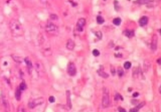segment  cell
I'll return each instance as SVG.
<instances>
[{
    "label": "cell",
    "instance_id": "1",
    "mask_svg": "<svg viewBox=\"0 0 161 112\" xmlns=\"http://www.w3.org/2000/svg\"><path fill=\"white\" fill-rule=\"evenodd\" d=\"M9 28L13 37H22L24 34V29L22 23L16 19H13L10 21Z\"/></svg>",
    "mask_w": 161,
    "mask_h": 112
},
{
    "label": "cell",
    "instance_id": "2",
    "mask_svg": "<svg viewBox=\"0 0 161 112\" xmlns=\"http://www.w3.org/2000/svg\"><path fill=\"white\" fill-rule=\"evenodd\" d=\"M45 31L49 35L55 36L59 32V28L55 24L52 22H49L45 26Z\"/></svg>",
    "mask_w": 161,
    "mask_h": 112
},
{
    "label": "cell",
    "instance_id": "3",
    "mask_svg": "<svg viewBox=\"0 0 161 112\" xmlns=\"http://www.w3.org/2000/svg\"><path fill=\"white\" fill-rule=\"evenodd\" d=\"M44 99L42 98V97H40V98H37L36 99L33 100L28 103V107H29L30 108H34L35 107H37L39 105H41L44 103Z\"/></svg>",
    "mask_w": 161,
    "mask_h": 112
},
{
    "label": "cell",
    "instance_id": "4",
    "mask_svg": "<svg viewBox=\"0 0 161 112\" xmlns=\"http://www.w3.org/2000/svg\"><path fill=\"white\" fill-rule=\"evenodd\" d=\"M67 71V73L71 77H74V76L75 75V74H76V67H75V65L74 63L70 62L68 64Z\"/></svg>",
    "mask_w": 161,
    "mask_h": 112
},
{
    "label": "cell",
    "instance_id": "5",
    "mask_svg": "<svg viewBox=\"0 0 161 112\" xmlns=\"http://www.w3.org/2000/svg\"><path fill=\"white\" fill-rule=\"evenodd\" d=\"M110 97H109L108 92H104L102 98V106L103 108H107L110 105Z\"/></svg>",
    "mask_w": 161,
    "mask_h": 112
},
{
    "label": "cell",
    "instance_id": "6",
    "mask_svg": "<svg viewBox=\"0 0 161 112\" xmlns=\"http://www.w3.org/2000/svg\"><path fill=\"white\" fill-rule=\"evenodd\" d=\"M1 100H2V103L5 109V111L6 112H9L10 111V105L9 102H8V100L6 98L5 96H2V98H1Z\"/></svg>",
    "mask_w": 161,
    "mask_h": 112
},
{
    "label": "cell",
    "instance_id": "7",
    "mask_svg": "<svg viewBox=\"0 0 161 112\" xmlns=\"http://www.w3.org/2000/svg\"><path fill=\"white\" fill-rule=\"evenodd\" d=\"M86 24V19L85 18H80L78 19L77 23V29L78 31L82 32L83 31L84 26Z\"/></svg>",
    "mask_w": 161,
    "mask_h": 112
},
{
    "label": "cell",
    "instance_id": "8",
    "mask_svg": "<svg viewBox=\"0 0 161 112\" xmlns=\"http://www.w3.org/2000/svg\"><path fill=\"white\" fill-rule=\"evenodd\" d=\"M157 43H158V38L156 34H153L152 36V43H151V48H152V51H155L157 49Z\"/></svg>",
    "mask_w": 161,
    "mask_h": 112
},
{
    "label": "cell",
    "instance_id": "9",
    "mask_svg": "<svg viewBox=\"0 0 161 112\" xmlns=\"http://www.w3.org/2000/svg\"><path fill=\"white\" fill-rule=\"evenodd\" d=\"M25 62L27 64V69H28V71L29 72V73H31L32 71V69H33V65H32V61L30 60L29 58L27 57L25 59Z\"/></svg>",
    "mask_w": 161,
    "mask_h": 112
},
{
    "label": "cell",
    "instance_id": "10",
    "mask_svg": "<svg viewBox=\"0 0 161 112\" xmlns=\"http://www.w3.org/2000/svg\"><path fill=\"white\" fill-rule=\"evenodd\" d=\"M98 73L99 75L102 77V78H107L108 77H109L108 74H107L106 73H105V71H104V68L103 67V66H100V69L98 70Z\"/></svg>",
    "mask_w": 161,
    "mask_h": 112
},
{
    "label": "cell",
    "instance_id": "11",
    "mask_svg": "<svg viewBox=\"0 0 161 112\" xmlns=\"http://www.w3.org/2000/svg\"><path fill=\"white\" fill-rule=\"evenodd\" d=\"M74 47H75V43H74V41L72 40H68L66 44L67 49L72 51V50H74Z\"/></svg>",
    "mask_w": 161,
    "mask_h": 112
},
{
    "label": "cell",
    "instance_id": "12",
    "mask_svg": "<svg viewBox=\"0 0 161 112\" xmlns=\"http://www.w3.org/2000/svg\"><path fill=\"white\" fill-rule=\"evenodd\" d=\"M148 21V17L144 16L142 17V18L139 19V21H138V23H139L140 26H145L146 24H147Z\"/></svg>",
    "mask_w": 161,
    "mask_h": 112
},
{
    "label": "cell",
    "instance_id": "13",
    "mask_svg": "<svg viewBox=\"0 0 161 112\" xmlns=\"http://www.w3.org/2000/svg\"><path fill=\"white\" fill-rule=\"evenodd\" d=\"M66 95H67V106L69 109L72 108V103H71V99H70V93L69 91H67L66 92Z\"/></svg>",
    "mask_w": 161,
    "mask_h": 112
},
{
    "label": "cell",
    "instance_id": "14",
    "mask_svg": "<svg viewBox=\"0 0 161 112\" xmlns=\"http://www.w3.org/2000/svg\"><path fill=\"white\" fill-rule=\"evenodd\" d=\"M35 68L37 72H43L44 71V68L41 63H37L35 64Z\"/></svg>",
    "mask_w": 161,
    "mask_h": 112
},
{
    "label": "cell",
    "instance_id": "15",
    "mask_svg": "<svg viewBox=\"0 0 161 112\" xmlns=\"http://www.w3.org/2000/svg\"><path fill=\"white\" fill-rule=\"evenodd\" d=\"M123 34L127 38H132V37H133L134 36L135 33L133 30H125L123 32Z\"/></svg>",
    "mask_w": 161,
    "mask_h": 112
},
{
    "label": "cell",
    "instance_id": "16",
    "mask_svg": "<svg viewBox=\"0 0 161 112\" xmlns=\"http://www.w3.org/2000/svg\"><path fill=\"white\" fill-rule=\"evenodd\" d=\"M15 98L17 99V101L20 100L21 96H22V91L20 90L19 88H17L15 93Z\"/></svg>",
    "mask_w": 161,
    "mask_h": 112
},
{
    "label": "cell",
    "instance_id": "17",
    "mask_svg": "<svg viewBox=\"0 0 161 112\" xmlns=\"http://www.w3.org/2000/svg\"><path fill=\"white\" fill-rule=\"evenodd\" d=\"M12 58L13 60L15 61L16 63H22L23 62V59L22 58H21L20 56H17V55H12Z\"/></svg>",
    "mask_w": 161,
    "mask_h": 112
},
{
    "label": "cell",
    "instance_id": "18",
    "mask_svg": "<svg viewBox=\"0 0 161 112\" xmlns=\"http://www.w3.org/2000/svg\"><path fill=\"white\" fill-rule=\"evenodd\" d=\"M18 88H20V90L21 91L25 90L27 89V84L25 83V82H22V83L20 84L19 87H18Z\"/></svg>",
    "mask_w": 161,
    "mask_h": 112
},
{
    "label": "cell",
    "instance_id": "19",
    "mask_svg": "<svg viewBox=\"0 0 161 112\" xmlns=\"http://www.w3.org/2000/svg\"><path fill=\"white\" fill-rule=\"evenodd\" d=\"M121 22H122V20H121V19L120 18H116L113 20V23L116 26L120 25L121 24Z\"/></svg>",
    "mask_w": 161,
    "mask_h": 112
},
{
    "label": "cell",
    "instance_id": "20",
    "mask_svg": "<svg viewBox=\"0 0 161 112\" xmlns=\"http://www.w3.org/2000/svg\"><path fill=\"white\" fill-rule=\"evenodd\" d=\"M96 21H97V23L98 24H103V23L105 22V19H103V18L102 16H98L97 18H96Z\"/></svg>",
    "mask_w": 161,
    "mask_h": 112
},
{
    "label": "cell",
    "instance_id": "21",
    "mask_svg": "<svg viewBox=\"0 0 161 112\" xmlns=\"http://www.w3.org/2000/svg\"><path fill=\"white\" fill-rule=\"evenodd\" d=\"M17 112H27V111H26V109L23 107V105H20L18 106Z\"/></svg>",
    "mask_w": 161,
    "mask_h": 112
},
{
    "label": "cell",
    "instance_id": "22",
    "mask_svg": "<svg viewBox=\"0 0 161 112\" xmlns=\"http://www.w3.org/2000/svg\"><path fill=\"white\" fill-rule=\"evenodd\" d=\"M150 2V0H138L137 3L140 4H145Z\"/></svg>",
    "mask_w": 161,
    "mask_h": 112
},
{
    "label": "cell",
    "instance_id": "23",
    "mask_svg": "<svg viewBox=\"0 0 161 112\" xmlns=\"http://www.w3.org/2000/svg\"><path fill=\"white\" fill-rule=\"evenodd\" d=\"M123 70L121 67H119L118 69V75L120 77H122L123 75Z\"/></svg>",
    "mask_w": 161,
    "mask_h": 112
},
{
    "label": "cell",
    "instance_id": "24",
    "mask_svg": "<svg viewBox=\"0 0 161 112\" xmlns=\"http://www.w3.org/2000/svg\"><path fill=\"white\" fill-rule=\"evenodd\" d=\"M131 66H132V64L129 61H127V62H125L124 63V68L126 70H128V69L130 68Z\"/></svg>",
    "mask_w": 161,
    "mask_h": 112
},
{
    "label": "cell",
    "instance_id": "25",
    "mask_svg": "<svg viewBox=\"0 0 161 112\" xmlns=\"http://www.w3.org/2000/svg\"><path fill=\"white\" fill-rule=\"evenodd\" d=\"M95 35H96V36L98 38L100 39V40H101V39L102 38L103 34H102V33H101L100 31H98L96 32V33H95Z\"/></svg>",
    "mask_w": 161,
    "mask_h": 112
},
{
    "label": "cell",
    "instance_id": "26",
    "mask_svg": "<svg viewBox=\"0 0 161 112\" xmlns=\"http://www.w3.org/2000/svg\"><path fill=\"white\" fill-rule=\"evenodd\" d=\"M114 5H115V9L116 11H118L119 8H120V6H119L118 2L116 0H115V1H114Z\"/></svg>",
    "mask_w": 161,
    "mask_h": 112
},
{
    "label": "cell",
    "instance_id": "27",
    "mask_svg": "<svg viewBox=\"0 0 161 112\" xmlns=\"http://www.w3.org/2000/svg\"><path fill=\"white\" fill-rule=\"evenodd\" d=\"M93 55L95 56H96V57H97L100 55V51L98 50H96V49H95V50H93Z\"/></svg>",
    "mask_w": 161,
    "mask_h": 112
},
{
    "label": "cell",
    "instance_id": "28",
    "mask_svg": "<svg viewBox=\"0 0 161 112\" xmlns=\"http://www.w3.org/2000/svg\"><path fill=\"white\" fill-rule=\"evenodd\" d=\"M145 102H142V103H139V104H138V105H137V107H136V108H137L138 110L140 109L141 108H142V107H143V106L145 105Z\"/></svg>",
    "mask_w": 161,
    "mask_h": 112
},
{
    "label": "cell",
    "instance_id": "29",
    "mask_svg": "<svg viewBox=\"0 0 161 112\" xmlns=\"http://www.w3.org/2000/svg\"><path fill=\"white\" fill-rule=\"evenodd\" d=\"M49 101L50 103H54L55 102V98L53 96H50L49 98Z\"/></svg>",
    "mask_w": 161,
    "mask_h": 112
},
{
    "label": "cell",
    "instance_id": "30",
    "mask_svg": "<svg viewBox=\"0 0 161 112\" xmlns=\"http://www.w3.org/2000/svg\"><path fill=\"white\" fill-rule=\"evenodd\" d=\"M111 72L112 75L114 76L115 75V69L113 66H111Z\"/></svg>",
    "mask_w": 161,
    "mask_h": 112
},
{
    "label": "cell",
    "instance_id": "31",
    "mask_svg": "<svg viewBox=\"0 0 161 112\" xmlns=\"http://www.w3.org/2000/svg\"><path fill=\"white\" fill-rule=\"evenodd\" d=\"M120 98H121V100H123V98L122 97V96L120 95V94H116V96H115V99H116V100H119Z\"/></svg>",
    "mask_w": 161,
    "mask_h": 112
},
{
    "label": "cell",
    "instance_id": "32",
    "mask_svg": "<svg viewBox=\"0 0 161 112\" xmlns=\"http://www.w3.org/2000/svg\"><path fill=\"white\" fill-rule=\"evenodd\" d=\"M138 110L135 107V108H132V109L130 110L129 112H138Z\"/></svg>",
    "mask_w": 161,
    "mask_h": 112
},
{
    "label": "cell",
    "instance_id": "33",
    "mask_svg": "<svg viewBox=\"0 0 161 112\" xmlns=\"http://www.w3.org/2000/svg\"><path fill=\"white\" fill-rule=\"evenodd\" d=\"M118 111H119V112H127V111L125 110V109L122 108V107H119Z\"/></svg>",
    "mask_w": 161,
    "mask_h": 112
},
{
    "label": "cell",
    "instance_id": "34",
    "mask_svg": "<svg viewBox=\"0 0 161 112\" xmlns=\"http://www.w3.org/2000/svg\"><path fill=\"white\" fill-rule=\"evenodd\" d=\"M139 95V94H138V93H137V92H135V93H134L133 94V97H134V98H135V97H137Z\"/></svg>",
    "mask_w": 161,
    "mask_h": 112
},
{
    "label": "cell",
    "instance_id": "35",
    "mask_svg": "<svg viewBox=\"0 0 161 112\" xmlns=\"http://www.w3.org/2000/svg\"><path fill=\"white\" fill-rule=\"evenodd\" d=\"M40 1H41L42 3H47V0H40Z\"/></svg>",
    "mask_w": 161,
    "mask_h": 112
},
{
    "label": "cell",
    "instance_id": "36",
    "mask_svg": "<svg viewBox=\"0 0 161 112\" xmlns=\"http://www.w3.org/2000/svg\"><path fill=\"white\" fill-rule=\"evenodd\" d=\"M161 59H159V60H157V63H161Z\"/></svg>",
    "mask_w": 161,
    "mask_h": 112
},
{
    "label": "cell",
    "instance_id": "37",
    "mask_svg": "<svg viewBox=\"0 0 161 112\" xmlns=\"http://www.w3.org/2000/svg\"><path fill=\"white\" fill-rule=\"evenodd\" d=\"M159 92H160V93L161 94V86H160V89H159Z\"/></svg>",
    "mask_w": 161,
    "mask_h": 112
},
{
    "label": "cell",
    "instance_id": "38",
    "mask_svg": "<svg viewBox=\"0 0 161 112\" xmlns=\"http://www.w3.org/2000/svg\"><path fill=\"white\" fill-rule=\"evenodd\" d=\"M103 1H106V0H103Z\"/></svg>",
    "mask_w": 161,
    "mask_h": 112
}]
</instances>
